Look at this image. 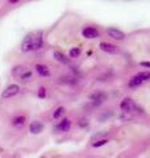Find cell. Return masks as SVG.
I'll return each instance as SVG.
<instances>
[{
    "label": "cell",
    "mask_w": 150,
    "mask_h": 158,
    "mask_svg": "<svg viewBox=\"0 0 150 158\" xmlns=\"http://www.w3.org/2000/svg\"><path fill=\"white\" fill-rule=\"evenodd\" d=\"M42 48V32H32L25 36L21 44V50L23 52H32V50H38Z\"/></svg>",
    "instance_id": "6da1fadb"
},
{
    "label": "cell",
    "mask_w": 150,
    "mask_h": 158,
    "mask_svg": "<svg viewBox=\"0 0 150 158\" xmlns=\"http://www.w3.org/2000/svg\"><path fill=\"white\" fill-rule=\"evenodd\" d=\"M120 108L124 111V112H136V111H141L140 108L137 107V104L134 103L132 99H124L120 104Z\"/></svg>",
    "instance_id": "7a4b0ae2"
},
{
    "label": "cell",
    "mask_w": 150,
    "mask_h": 158,
    "mask_svg": "<svg viewBox=\"0 0 150 158\" xmlns=\"http://www.w3.org/2000/svg\"><path fill=\"white\" fill-rule=\"evenodd\" d=\"M19 92H20V86L19 85H11L2 92V98L3 99H11V98L16 96Z\"/></svg>",
    "instance_id": "3957f363"
},
{
    "label": "cell",
    "mask_w": 150,
    "mask_h": 158,
    "mask_svg": "<svg viewBox=\"0 0 150 158\" xmlns=\"http://www.w3.org/2000/svg\"><path fill=\"white\" fill-rule=\"evenodd\" d=\"M90 100L92 102L94 106H100L103 102L107 100V94L103 92V91H96L90 95Z\"/></svg>",
    "instance_id": "277c9868"
},
{
    "label": "cell",
    "mask_w": 150,
    "mask_h": 158,
    "mask_svg": "<svg viewBox=\"0 0 150 158\" xmlns=\"http://www.w3.org/2000/svg\"><path fill=\"white\" fill-rule=\"evenodd\" d=\"M107 34L111 38H113V40H116V41H123V40L125 38V33L124 32H121L120 29H117V28H108L107 29Z\"/></svg>",
    "instance_id": "5b68a950"
},
{
    "label": "cell",
    "mask_w": 150,
    "mask_h": 158,
    "mask_svg": "<svg viewBox=\"0 0 150 158\" xmlns=\"http://www.w3.org/2000/svg\"><path fill=\"white\" fill-rule=\"evenodd\" d=\"M70 128H71V121L69 118H63L62 121H59L58 124L54 128V131L57 133H63V132H69Z\"/></svg>",
    "instance_id": "8992f818"
},
{
    "label": "cell",
    "mask_w": 150,
    "mask_h": 158,
    "mask_svg": "<svg viewBox=\"0 0 150 158\" xmlns=\"http://www.w3.org/2000/svg\"><path fill=\"white\" fill-rule=\"evenodd\" d=\"M29 132H31L32 135H40L41 132H44V124L37 120L32 121L31 124H29Z\"/></svg>",
    "instance_id": "52a82bcc"
},
{
    "label": "cell",
    "mask_w": 150,
    "mask_h": 158,
    "mask_svg": "<svg viewBox=\"0 0 150 158\" xmlns=\"http://www.w3.org/2000/svg\"><path fill=\"white\" fill-rule=\"evenodd\" d=\"M100 49L109 54H119L120 53V49L117 46L112 45V44H108V42H100Z\"/></svg>",
    "instance_id": "ba28073f"
},
{
    "label": "cell",
    "mask_w": 150,
    "mask_h": 158,
    "mask_svg": "<svg viewBox=\"0 0 150 158\" xmlns=\"http://www.w3.org/2000/svg\"><path fill=\"white\" fill-rule=\"evenodd\" d=\"M82 34H83V37H86V38H98L99 31L94 27H86L82 31Z\"/></svg>",
    "instance_id": "9c48e42d"
},
{
    "label": "cell",
    "mask_w": 150,
    "mask_h": 158,
    "mask_svg": "<svg viewBox=\"0 0 150 158\" xmlns=\"http://www.w3.org/2000/svg\"><path fill=\"white\" fill-rule=\"evenodd\" d=\"M25 121H27V117H25V116H23V115L15 116L12 118V125L15 128H23L25 125Z\"/></svg>",
    "instance_id": "30bf717a"
},
{
    "label": "cell",
    "mask_w": 150,
    "mask_h": 158,
    "mask_svg": "<svg viewBox=\"0 0 150 158\" xmlns=\"http://www.w3.org/2000/svg\"><path fill=\"white\" fill-rule=\"evenodd\" d=\"M25 71H28V67H27V66H24V65H17V66H15V67L12 69V75L16 77V78H20Z\"/></svg>",
    "instance_id": "8fae6325"
},
{
    "label": "cell",
    "mask_w": 150,
    "mask_h": 158,
    "mask_svg": "<svg viewBox=\"0 0 150 158\" xmlns=\"http://www.w3.org/2000/svg\"><path fill=\"white\" fill-rule=\"evenodd\" d=\"M36 71L38 73V75H41V77H50V70H49V67L48 66H45V65H36Z\"/></svg>",
    "instance_id": "7c38bea8"
},
{
    "label": "cell",
    "mask_w": 150,
    "mask_h": 158,
    "mask_svg": "<svg viewBox=\"0 0 150 158\" xmlns=\"http://www.w3.org/2000/svg\"><path fill=\"white\" fill-rule=\"evenodd\" d=\"M53 56H54V58H56V61L63 63V65H67V63H70V59L65 56L63 53H61V52H54Z\"/></svg>",
    "instance_id": "4fadbf2b"
},
{
    "label": "cell",
    "mask_w": 150,
    "mask_h": 158,
    "mask_svg": "<svg viewBox=\"0 0 150 158\" xmlns=\"http://www.w3.org/2000/svg\"><path fill=\"white\" fill-rule=\"evenodd\" d=\"M142 79L140 78L138 75H136V77H133L131 81H129V87H132V88H134V87H138V86H141L142 85Z\"/></svg>",
    "instance_id": "5bb4252c"
},
{
    "label": "cell",
    "mask_w": 150,
    "mask_h": 158,
    "mask_svg": "<svg viewBox=\"0 0 150 158\" xmlns=\"http://www.w3.org/2000/svg\"><path fill=\"white\" fill-rule=\"evenodd\" d=\"M59 82L61 83H66V85H75L77 83V79L71 75H67V77H62L59 78Z\"/></svg>",
    "instance_id": "9a60e30c"
},
{
    "label": "cell",
    "mask_w": 150,
    "mask_h": 158,
    "mask_svg": "<svg viewBox=\"0 0 150 158\" xmlns=\"http://www.w3.org/2000/svg\"><path fill=\"white\" fill-rule=\"evenodd\" d=\"M65 112H66L65 107H58V108H56V111L53 112V117L56 118V120H58V118H61L65 115Z\"/></svg>",
    "instance_id": "2e32d148"
},
{
    "label": "cell",
    "mask_w": 150,
    "mask_h": 158,
    "mask_svg": "<svg viewBox=\"0 0 150 158\" xmlns=\"http://www.w3.org/2000/svg\"><path fill=\"white\" fill-rule=\"evenodd\" d=\"M69 56L71 57V58H78L79 56H81V49H79V48H73V49H70Z\"/></svg>",
    "instance_id": "e0dca14e"
},
{
    "label": "cell",
    "mask_w": 150,
    "mask_h": 158,
    "mask_svg": "<svg viewBox=\"0 0 150 158\" xmlns=\"http://www.w3.org/2000/svg\"><path fill=\"white\" fill-rule=\"evenodd\" d=\"M137 75L141 78L142 81H149V79H150V73L149 71H141V73H138Z\"/></svg>",
    "instance_id": "ac0fdd59"
},
{
    "label": "cell",
    "mask_w": 150,
    "mask_h": 158,
    "mask_svg": "<svg viewBox=\"0 0 150 158\" xmlns=\"http://www.w3.org/2000/svg\"><path fill=\"white\" fill-rule=\"evenodd\" d=\"M107 142H108V140H106V138H103V140H99V141H96V142H94L92 146H94V148H100V146L106 145Z\"/></svg>",
    "instance_id": "d6986e66"
},
{
    "label": "cell",
    "mask_w": 150,
    "mask_h": 158,
    "mask_svg": "<svg viewBox=\"0 0 150 158\" xmlns=\"http://www.w3.org/2000/svg\"><path fill=\"white\" fill-rule=\"evenodd\" d=\"M31 78H32V71H29V70H28V71H25L23 75L20 77V79H21V81H29Z\"/></svg>",
    "instance_id": "ffe728a7"
},
{
    "label": "cell",
    "mask_w": 150,
    "mask_h": 158,
    "mask_svg": "<svg viewBox=\"0 0 150 158\" xmlns=\"http://www.w3.org/2000/svg\"><path fill=\"white\" fill-rule=\"evenodd\" d=\"M37 96L44 99L45 96H46V88H45V87H40L38 88V92H37Z\"/></svg>",
    "instance_id": "44dd1931"
},
{
    "label": "cell",
    "mask_w": 150,
    "mask_h": 158,
    "mask_svg": "<svg viewBox=\"0 0 150 158\" xmlns=\"http://www.w3.org/2000/svg\"><path fill=\"white\" fill-rule=\"evenodd\" d=\"M78 125L81 128H87L88 127V120L87 118H81V120L78 121Z\"/></svg>",
    "instance_id": "7402d4cb"
},
{
    "label": "cell",
    "mask_w": 150,
    "mask_h": 158,
    "mask_svg": "<svg viewBox=\"0 0 150 158\" xmlns=\"http://www.w3.org/2000/svg\"><path fill=\"white\" fill-rule=\"evenodd\" d=\"M141 66H144V67H150V62H141Z\"/></svg>",
    "instance_id": "603a6c76"
},
{
    "label": "cell",
    "mask_w": 150,
    "mask_h": 158,
    "mask_svg": "<svg viewBox=\"0 0 150 158\" xmlns=\"http://www.w3.org/2000/svg\"><path fill=\"white\" fill-rule=\"evenodd\" d=\"M8 2H9V3H11V4H16V3L19 2V0H8Z\"/></svg>",
    "instance_id": "cb8c5ba5"
}]
</instances>
